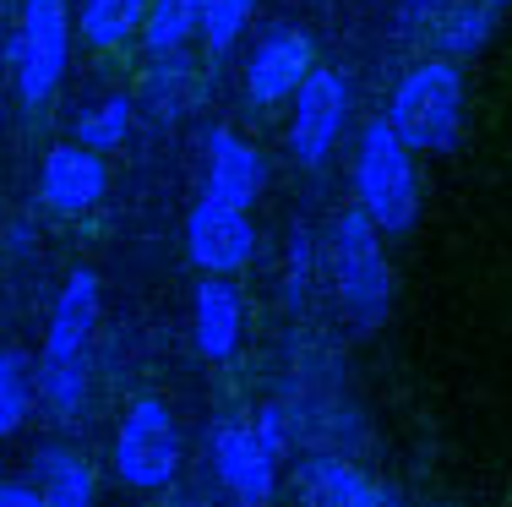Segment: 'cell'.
<instances>
[{
	"mask_svg": "<svg viewBox=\"0 0 512 507\" xmlns=\"http://www.w3.org/2000/svg\"><path fill=\"white\" fill-rule=\"evenodd\" d=\"M327 273H333L338 306L355 328H382L387 306H393V268L382 251V229L365 219L360 208L338 213L327 229Z\"/></svg>",
	"mask_w": 512,
	"mask_h": 507,
	"instance_id": "1",
	"label": "cell"
},
{
	"mask_svg": "<svg viewBox=\"0 0 512 507\" xmlns=\"http://www.w3.org/2000/svg\"><path fill=\"white\" fill-rule=\"evenodd\" d=\"M387 126L414 153H453L463 137V71H458V60L436 55V60L409 66L398 77L393 99H387Z\"/></svg>",
	"mask_w": 512,
	"mask_h": 507,
	"instance_id": "2",
	"label": "cell"
},
{
	"mask_svg": "<svg viewBox=\"0 0 512 507\" xmlns=\"http://www.w3.org/2000/svg\"><path fill=\"white\" fill-rule=\"evenodd\" d=\"M355 197L360 213L382 235H409L420 219V175H414V148L387 126V115H376L360 131L355 148Z\"/></svg>",
	"mask_w": 512,
	"mask_h": 507,
	"instance_id": "3",
	"label": "cell"
},
{
	"mask_svg": "<svg viewBox=\"0 0 512 507\" xmlns=\"http://www.w3.org/2000/svg\"><path fill=\"white\" fill-rule=\"evenodd\" d=\"M66 60H71V0H22L6 44L11 88H17L22 110H39V104L55 99Z\"/></svg>",
	"mask_w": 512,
	"mask_h": 507,
	"instance_id": "4",
	"label": "cell"
},
{
	"mask_svg": "<svg viewBox=\"0 0 512 507\" xmlns=\"http://www.w3.org/2000/svg\"><path fill=\"white\" fill-rule=\"evenodd\" d=\"M115 475L131 491H164L180 475V426L158 393H142L115 431Z\"/></svg>",
	"mask_w": 512,
	"mask_h": 507,
	"instance_id": "5",
	"label": "cell"
},
{
	"mask_svg": "<svg viewBox=\"0 0 512 507\" xmlns=\"http://www.w3.org/2000/svg\"><path fill=\"white\" fill-rule=\"evenodd\" d=\"M207 458H213V475L224 480L229 502L235 507H267L278 491V458L262 448L251 420H218L207 431Z\"/></svg>",
	"mask_w": 512,
	"mask_h": 507,
	"instance_id": "6",
	"label": "cell"
},
{
	"mask_svg": "<svg viewBox=\"0 0 512 507\" xmlns=\"http://www.w3.org/2000/svg\"><path fill=\"white\" fill-rule=\"evenodd\" d=\"M344 120H349V82L344 71L333 66H316L295 93V115H289V153H295L306 169L327 164V153L338 148L344 137Z\"/></svg>",
	"mask_w": 512,
	"mask_h": 507,
	"instance_id": "7",
	"label": "cell"
},
{
	"mask_svg": "<svg viewBox=\"0 0 512 507\" xmlns=\"http://www.w3.org/2000/svg\"><path fill=\"white\" fill-rule=\"evenodd\" d=\"M316 71V44L306 28H267L246 60V104L251 110H273V104L295 99L300 82Z\"/></svg>",
	"mask_w": 512,
	"mask_h": 507,
	"instance_id": "8",
	"label": "cell"
},
{
	"mask_svg": "<svg viewBox=\"0 0 512 507\" xmlns=\"http://www.w3.org/2000/svg\"><path fill=\"white\" fill-rule=\"evenodd\" d=\"M256 251V229L246 219V208H229V202H207L197 197L186 213V257L197 262V273H240Z\"/></svg>",
	"mask_w": 512,
	"mask_h": 507,
	"instance_id": "9",
	"label": "cell"
},
{
	"mask_svg": "<svg viewBox=\"0 0 512 507\" xmlns=\"http://www.w3.org/2000/svg\"><path fill=\"white\" fill-rule=\"evenodd\" d=\"M109 191V169H104V153L82 148V142H60V148L44 153V169H39V202L50 213H77L99 208Z\"/></svg>",
	"mask_w": 512,
	"mask_h": 507,
	"instance_id": "10",
	"label": "cell"
},
{
	"mask_svg": "<svg viewBox=\"0 0 512 507\" xmlns=\"http://www.w3.org/2000/svg\"><path fill=\"white\" fill-rule=\"evenodd\" d=\"M93 328H99V273L93 268H71L66 284L55 295L50 328H44V366H71V360H88Z\"/></svg>",
	"mask_w": 512,
	"mask_h": 507,
	"instance_id": "11",
	"label": "cell"
},
{
	"mask_svg": "<svg viewBox=\"0 0 512 507\" xmlns=\"http://www.w3.org/2000/svg\"><path fill=\"white\" fill-rule=\"evenodd\" d=\"M262 153L251 148L246 137H235L229 126H213L202 142V191L207 202H229V208H251L256 191H262Z\"/></svg>",
	"mask_w": 512,
	"mask_h": 507,
	"instance_id": "12",
	"label": "cell"
},
{
	"mask_svg": "<svg viewBox=\"0 0 512 507\" xmlns=\"http://www.w3.org/2000/svg\"><path fill=\"white\" fill-rule=\"evenodd\" d=\"M240 328H246V300L229 279L202 273L197 295H191V338H197V355L207 366H224L240 349Z\"/></svg>",
	"mask_w": 512,
	"mask_h": 507,
	"instance_id": "13",
	"label": "cell"
},
{
	"mask_svg": "<svg viewBox=\"0 0 512 507\" xmlns=\"http://www.w3.org/2000/svg\"><path fill=\"white\" fill-rule=\"evenodd\" d=\"M300 502L306 507H398V491L365 475L360 464L333 453H316L300 464Z\"/></svg>",
	"mask_w": 512,
	"mask_h": 507,
	"instance_id": "14",
	"label": "cell"
},
{
	"mask_svg": "<svg viewBox=\"0 0 512 507\" xmlns=\"http://www.w3.org/2000/svg\"><path fill=\"white\" fill-rule=\"evenodd\" d=\"M142 17H148V0H77L82 44L93 50H120L126 39H137Z\"/></svg>",
	"mask_w": 512,
	"mask_h": 507,
	"instance_id": "15",
	"label": "cell"
},
{
	"mask_svg": "<svg viewBox=\"0 0 512 507\" xmlns=\"http://www.w3.org/2000/svg\"><path fill=\"white\" fill-rule=\"evenodd\" d=\"M202 28V0H148V17H142V44L153 60L164 55H186V44Z\"/></svg>",
	"mask_w": 512,
	"mask_h": 507,
	"instance_id": "16",
	"label": "cell"
},
{
	"mask_svg": "<svg viewBox=\"0 0 512 507\" xmlns=\"http://www.w3.org/2000/svg\"><path fill=\"white\" fill-rule=\"evenodd\" d=\"M39 480L44 507H99L93 497V469L71 448H39Z\"/></svg>",
	"mask_w": 512,
	"mask_h": 507,
	"instance_id": "17",
	"label": "cell"
},
{
	"mask_svg": "<svg viewBox=\"0 0 512 507\" xmlns=\"http://www.w3.org/2000/svg\"><path fill=\"white\" fill-rule=\"evenodd\" d=\"M496 33V6L491 0H458V6L442 11L436 22V44H442L447 60H463V55H480Z\"/></svg>",
	"mask_w": 512,
	"mask_h": 507,
	"instance_id": "18",
	"label": "cell"
},
{
	"mask_svg": "<svg viewBox=\"0 0 512 507\" xmlns=\"http://www.w3.org/2000/svg\"><path fill=\"white\" fill-rule=\"evenodd\" d=\"M33 393H39V377H33L28 355L22 349H0V437H17L28 426Z\"/></svg>",
	"mask_w": 512,
	"mask_h": 507,
	"instance_id": "19",
	"label": "cell"
},
{
	"mask_svg": "<svg viewBox=\"0 0 512 507\" xmlns=\"http://www.w3.org/2000/svg\"><path fill=\"white\" fill-rule=\"evenodd\" d=\"M39 398L55 420H77L88 404V360H71V366H44L39 360Z\"/></svg>",
	"mask_w": 512,
	"mask_h": 507,
	"instance_id": "20",
	"label": "cell"
},
{
	"mask_svg": "<svg viewBox=\"0 0 512 507\" xmlns=\"http://www.w3.org/2000/svg\"><path fill=\"white\" fill-rule=\"evenodd\" d=\"M126 131H131V99H126V93H109V99H99L93 110L77 115V142H82V148H93V153L120 148Z\"/></svg>",
	"mask_w": 512,
	"mask_h": 507,
	"instance_id": "21",
	"label": "cell"
},
{
	"mask_svg": "<svg viewBox=\"0 0 512 507\" xmlns=\"http://www.w3.org/2000/svg\"><path fill=\"white\" fill-rule=\"evenodd\" d=\"M251 11H256V0H202V44L213 55H229L240 44V33H246V22H251Z\"/></svg>",
	"mask_w": 512,
	"mask_h": 507,
	"instance_id": "22",
	"label": "cell"
},
{
	"mask_svg": "<svg viewBox=\"0 0 512 507\" xmlns=\"http://www.w3.org/2000/svg\"><path fill=\"white\" fill-rule=\"evenodd\" d=\"M148 93H153V110L158 115H180L186 110V99H191V66H186V55H164V60H153V71H148Z\"/></svg>",
	"mask_w": 512,
	"mask_h": 507,
	"instance_id": "23",
	"label": "cell"
},
{
	"mask_svg": "<svg viewBox=\"0 0 512 507\" xmlns=\"http://www.w3.org/2000/svg\"><path fill=\"white\" fill-rule=\"evenodd\" d=\"M311 268H316V240L306 224H295L289 229V251H284V306L289 311H300V300H306Z\"/></svg>",
	"mask_w": 512,
	"mask_h": 507,
	"instance_id": "24",
	"label": "cell"
},
{
	"mask_svg": "<svg viewBox=\"0 0 512 507\" xmlns=\"http://www.w3.org/2000/svg\"><path fill=\"white\" fill-rule=\"evenodd\" d=\"M256 437H262V448L278 458V464H284V453H289V420H284V409L278 404H267V409H256Z\"/></svg>",
	"mask_w": 512,
	"mask_h": 507,
	"instance_id": "25",
	"label": "cell"
},
{
	"mask_svg": "<svg viewBox=\"0 0 512 507\" xmlns=\"http://www.w3.org/2000/svg\"><path fill=\"white\" fill-rule=\"evenodd\" d=\"M0 507H44V491L22 486V480H0Z\"/></svg>",
	"mask_w": 512,
	"mask_h": 507,
	"instance_id": "26",
	"label": "cell"
},
{
	"mask_svg": "<svg viewBox=\"0 0 512 507\" xmlns=\"http://www.w3.org/2000/svg\"><path fill=\"white\" fill-rule=\"evenodd\" d=\"M409 6H414V11H431V6H436V0H409Z\"/></svg>",
	"mask_w": 512,
	"mask_h": 507,
	"instance_id": "27",
	"label": "cell"
},
{
	"mask_svg": "<svg viewBox=\"0 0 512 507\" xmlns=\"http://www.w3.org/2000/svg\"><path fill=\"white\" fill-rule=\"evenodd\" d=\"M491 6H496V11H502V6H512V0H491Z\"/></svg>",
	"mask_w": 512,
	"mask_h": 507,
	"instance_id": "28",
	"label": "cell"
}]
</instances>
